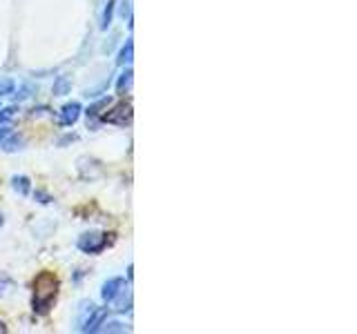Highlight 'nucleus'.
<instances>
[{"instance_id":"15","label":"nucleus","mask_w":357,"mask_h":334,"mask_svg":"<svg viewBox=\"0 0 357 334\" xmlns=\"http://www.w3.org/2000/svg\"><path fill=\"white\" fill-rule=\"evenodd\" d=\"M33 198H36L38 203H43V205H47V203H52V200H54L47 192H43V189H36V192H33Z\"/></svg>"},{"instance_id":"14","label":"nucleus","mask_w":357,"mask_h":334,"mask_svg":"<svg viewBox=\"0 0 357 334\" xmlns=\"http://www.w3.org/2000/svg\"><path fill=\"white\" fill-rule=\"evenodd\" d=\"M105 328H100L98 332H126L128 328L123 326V323H119V321H112V323H103Z\"/></svg>"},{"instance_id":"6","label":"nucleus","mask_w":357,"mask_h":334,"mask_svg":"<svg viewBox=\"0 0 357 334\" xmlns=\"http://www.w3.org/2000/svg\"><path fill=\"white\" fill-rule=\"evenodd\" d=\"M126 287H128V285H126V278H123V276H112V278H107V281L103 283V289H100V296H103L105 303H112V301H114Z\"/></svg>"},{"instance_id":"3","label":"nucleus","mask_w":357,"mask_h":334,"mask_svg":"<svg viewBox=\"0 0 357 334\" xmlns=\"http://www.w3.org/2000/svg\"><path fill=\"white\" fill-rule=\"evenodd\" d=\"M107 319V308H96L94 303H83V317H81V332H98Z\"/></svg>"},{"instance_id":"8","label":"nucleus","mask_w":357,"mask_h":334,"mask_svg":"<svg viewBox=\"0 0 357 334\" xmlns=\"http://www.w3.org/2000/svg\"><path fill=\"white\" fill-rule=\"evenodd\" d=\"M130 87H132V70L128 67V70L121 74L119 83H116V94H119V96H126V94L130 92Z\"/></svg>"},{"instance_id":"7","label":"nucleus","mask_w":357,"mask_h":334,"mask_svg":"<svg viewBox=\"0 0 357 334\" xmlns=\"http://www.w3.org/2000/svg\"><path fill=\"white\" fill-rule=\"evenodd\" d=\"M11 187H14L20 196H29V192H31V181H29L27 176H14V178H11Z\"/></svg>"},{"instance_id":"4","label":"nucleus","mask_w":357,"mask_h":334,"mask_svg":"<svg viewBox=\"0 0 357 334\" xmlns=\"http://www.w3.org/2000/svg\"><path fill=\"white\" fill-rule=\"evenodd\" d=\"M103 122H109V125H119V127H126L132 122V103L130 100H121L116 107H112L109 111H105L100 116Z\"/></svg>"},{"instance_id":"17","label":"nucleus","mask_w":357,"mask_h":334,"mask_svg":"<svg viewBox=\"0 0 357 334\" xmlns=\"http://www.w3.org/2000/svg\"><path fill=\"white\" fill-rule=\"evenodd\" d=\"M0 334H7V326H5V321H0Z\"/></svg>"},{"instance_id":"2","label":"nucleus","mask_w":357,"mask_h":334,"mask_svg":"<svg viewBox=\"0 0 357 334\" xmlns=\"http://www.w3.org/2000/svg\"><path fill=\"white\" fill-rule=\"evenodd\" d=\"M109 234L107 232H100V230H92V232H85L78 237L76 241V248L81 250L83 254H100L107 245H109Z\"/></svg>"},{"instance_id":"10","label":"nucleus","mask_w":357,"mask_h":334,"mask_svg":"<svg viewBox=\"0 0 357 334\" xmlns=\"http://www.w3.org/2000/svg\"><path fill=\"white\" fill-rule=\"evenodd\" d=\"M14 287H16L14 278H11L7 272H0V296L11 294V292H14Z\"/></svg>"},{"instance_id":"5","label":"nucleus","mask_w":357,"mask_h":334,"mask_svg":"<svg viewBox=\"0 0 357 334\" xmlns=\"http://www.w3.org/2000/svg\"><path fill=\"white\" fill-rule=\"evenodd\" d=\"M81 114H83V105L78 103V100H72V103L63 105L61 114H59V122H61L63 127H72V125H76V122H78Z\"/></svg>"},{"instance_id":"18","label":"nucleus","mask_w":357,"mask_h":334,"mask_svg":"<svg viewBox=\"0 0 357 334\" xmlns=\"http://www.w3.org/2000/svg\"><path fill=\"white\" fill-rule=\"evenodd\" d=\"M3 223H5V216H3V212H0V228H3Z\"/></svg>"},{"instance_id":"16","label":"nucleus","mask_w":357,"mask_h":334,"mask_svg":"<svg viewBox=\"0 0 357 334\" xmlns=\"http://www.w3.org/2000/svg\"><path fill=\"white\" fill-rule=\"evenodd\" d=\"M11 134H14V132H11L9 125H3V127H0V143H5V138L11 136Z\"/></svg>"},{"instance_id":"11","label":"nucleus","mask_w":357,"mask_h":334,"mask_svg":"<svg viewBox=\"0 0 357 334\" xmlns=\"http://www.w3.org/2000/svg\"><path fill=\"white\" fill-rule=\"evenodd\" d=\"M132 51H134V42H132V38H128V42L123 45V49L119 54V65H130L132 63Z\"/></svg>"},{"instance_id":"12","label":"nucleus","mask_w":357,"mask_h":334,"mask_svg":"<svg viewBox=\"0 0 357 334\" xmlns=\"http://www.w3.org/2000/svg\"><path fill=\"white\" fill-rule=\"evenodd\" d=\"M114 5H116V0H107V7L103 11V20H100V29H107L112 25V16H114Z\"/></svg>"},{"instance_id":"1","label":"nucleus","mask_w":357,"mask_h":334,"mask_svg":"<svg viewBox=\"0 0 357 334\" xmlns=\"http://www.w3.org/2000/svg\"><path fill=\"white\" fill-rule=\"evenodd\" d=\"M31 310L33 315L45 317L50 315L56 299H59V289H61V281L59 276L54 272H40L36 278H33V285H31Z\"/></svg>"},{"instance_id":"13","label":"nucleus","mask_w":357,"mask_h":334,"mask_svg":"<svg viewBox=\"0 0 357 334\" xmlns=\"http://www.w3.org/2000/svg\"><path fill=\"white\" fill-rule=\"evenodd\" d=\"M14 89H16V83L11 81V78H5V81H0V96L14 94Z\"/></svg>"},{"instance_id":"9","label":"nucleus","mask_w":357,"mask_h":334,"mask_svg":"<svg viewBox=\"0 0 357 334\" xmlns=\"http://www.w3.org/2000/svg\"><path fill=\"white\" fill-rule=\"evenodd\" d=\"M70 89H72V81L67 76H59L54 81V96H65V94H70Z\"/></svg>"}]
</instances>
